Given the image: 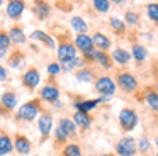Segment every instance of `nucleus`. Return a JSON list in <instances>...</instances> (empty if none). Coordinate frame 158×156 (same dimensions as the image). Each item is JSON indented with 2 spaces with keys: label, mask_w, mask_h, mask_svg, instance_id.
I'll return each mask as SVG.
<instances>
[{
  "label": "nucleus",
  "mask_w": 158,
  "mask_h": 156,
  "mask_svg": "<svg viewBox=\"0 0 158 156\" xmlns=\"http://www.w3.org/2000/svg\"><path fill=\"white\" fill-rule=\"evenodd\" d=\"M5 56H7V51L0 47V60H2V58H5Z\"/></svg>",
  "instance_id": "nucleus-41"
},
{
  "label": "nucleus",
  "mask_w": 158,
  "mask_h": 156,
  "mask_svg": "<svg viewBox=\"0 0 158 156\" xmlns=\"http://www.w3.org/2000/svg\"><path fill=\"white\" fill-rule=\"evenodd\" d=\"M53 138H55L56 142H66V141H68V134H66L61 127L53 129Z\"/></svg>",
  "instance_id": "nucleus-38"
},
{
  "label": "nucleus",
  "mask_w": 158,
  "mask_h": 156,
  "mask_svg": "<svg viewBox=\"0 0 158 156\" xmlns=\"http://www.w3.org/2000/svg\"><path fill=\"white\" fill-rule=\"evenodd\" d=\"M38 131L43 138H48L53 132V117L49 114H39L38 117Z\"/></svg>",
  "instance_id": "nucleus-15"
},
{
  "label": "nucleus",
  "mask_w": 158,
  "mask_h": 156,
  "mask_svg": "<svg viewBox=\"0 0 158 156\" xmlns=\"http://www.w3.org/2000/svg\"><path fill=\"white\" fill-rule=\"evenodd\" d=\"M70 26H72V29L75 31L77 34H87V31H89L87 20L80 15H73L72 19H70Z\"/></svg>",
  "instance_id": "nucleus-27"
},
{
  "label": "nucleus",
  "mask_w": 158,
  "mask_h": 156,
  "mask_svg": "<svg viewBox=\"0 0 158 156\" xmlns=\"http://www.w3.org/2000/svg\"><path fill=\"white\" fill-rule=\"evenodd\" d=\"M24 61H26V54L21 49H14L12 54L7 56V66L12 68V70H19L24 64Z\"/></svg>",
  "instance_id": "nucleus-18"
},
{
  "label": "nucleus",
  "mask_w": 158,
  "mask_h": 156,
  "mask_svg": "<svg viewBox=\"0 0 158 156\" xmlns=\"http://www.w3.org/2000/svg\"><path fill=\"white\" fill-rule=\"evenodd\" d=\"M136 151H138L136 139L131 138V136H126V138L119 139V142L116 144V153L119 156H134Z\"/></svg>",
  "instance_id": "nucleus-7"
},
{
  "label": "nucleus",
  "mask_w": 158,
  "mask_h": 156,
  "mask_svg": "<svg viewBox=\"0 0 158 156\" xmlns=\"http://www.w3.org/2000/svg\"><path fill=\"white\" fill-rule=\"evenodd\" d=\"M94 63H97L99 66H102L104 70H110L112 64H114L110 54H107L106 51H99V49H95V53H94Z\"/></svg>",
  "instance_id": "nucleus-20"
},
{
  "label": "nucleus",
  "mask_w": 158,
  "mask_h": 156,
  "mask_svg": "<svg viewBox=\"0 0 158 156\" xmlns=\"http://www.w3.org/2000/svg\"><path fill=\"white\" fill-rule=\"evenodd\" d=\"M14 149V141L9 134L5 132H0V156H7L12 153Z\"/></svg>",
  "instance_id": "nucleus-26"
},
{
  "label": "nucleus",
  "mask_w": 158,
  "mask_h": 156,
  "mask_svg": "<svg viewBox=\"0 0 158 156\" xmlns=\"http://www.w3.org/2000/svg\"><path fill=\"white\" fill-rule=\"evenodd\" d=\"M39 114H41V102H39V98H34V100H29L19 107L17 119L26 122H32L39 117Z\"/></svg>",
  "instance_id": "nucleus-1"
},
{
  "label": "nucleus",
  "mask_w": 158,
  "mask_h": 156,
  "mask_svg": "<svg viewBox=\"0 0 158 156\" xmlns=\"http://www.w3.org/2000/svg\"><path fill=\"white\" fill-rule=\"evenodd\" d=\"M75 78L80 83H92V81L95 80V71L89 66H83V68H80V70L75 71Z\"/></svg>",
  "instance_id": "nucleus-22"
},
{
  "label": "nucleus",
  "mask_w": 158,
  "mask_h": 156,
  "mask_svg": "<svg viewBox=\"0 0 158 156\" xmlns=\"http://www.w3.org/2000/svg\"><path fill=\"white\" fill-rule=\"evenodd\" d=\"M39 98L48 104H55L60 100V88L56 85H44V87L39 90Z\"/></svg>",
  "instance_id": "nucleus-11"
},
{
  "label": "nucleus",
  "mask_w": 158,
  "mask_h": 156,
  "mask_svg": "<svg viewBox=\"0 0 158 156\" xmlns=\"http://www.w3.org/2000/svg\"><path fill=\"white\" fill-rule=\"evenodd\" d=\"M123 20L126 22V26H138L139 24V14L134 12V10H126Z\"/></svg>",
  "instance_id": "nucleus-33"
},
{
  "label": "nucleus",
  "mask_w": 158,
  "mask_h": 156,
  "mask_svg": "<svg viewBox=\"0 0 158 156\" xmlns=\"http://www.w3.org/2000/svg\"><path fill=\"white\" fill-rule=\"evenodd\" d=\"M73 122L77 124V127H78V129H82V131H87V129L92 125V117H90L87 112L75 110V114H73Z\"/></svg>",
  "instance_id": "nucleus-19"
},
{
  "label": "nucleus",
  "mask_w": 158,
  "mask_h": 156,
  "mask_svg": "<svg viewBox=\"0 0 158 156\" xmlns=\"http://www.w3.org/2000/svg\"><path fill=\"white\" fill-rule=\"evenodd\" d=\"M155 90L158 92V80H156V83H155Z\"/></svg>",
  "instance_id": "nucleus-42"
},
{
  "label": "nucleus",
  "mask_w": 158,
  "mask_h": 156,
  "mask_svg": "<svg viewBox=\"0 0 158 156\" xmlns=\"http://www.w3.org/2000/svg\"><path fill=\"white\" fill-rule=\"evenodd\" d=\"M46 71H48L49 76H58L60 73H61V64H60V61H53V63H49L48 66H46Z\"/></svg>",
  "instance_id": "nucleus-37"
},
{
  "label": "nucleus",
  "mask_w": 158,
  "mask_h": 156,
  "mask_svg": "<svg viewBox=\"0 0 158 156\" xmlns=\"http://www.w3.org/2000/svg\"><path fill=\"white\" fill-rule=\"evenodd\" d=\"M92 43H94V47L99 51H109L110 47H112V39H110L107 34L100 32V31H97V32H94L92 36Z\"/></svg>",
  "instance_id": "nucleus-13"
},
{
  "label": "nucleus",
  "mask_w": 158,
  "mask_h": 156,
  "mask_svg": "<svg viewBox=\"0 0 158 156\" xmlns=\"http://www.w3.org/2000/svg\"><path fill=\"white\" fill-rule=\"evenodd\" d=\"M21 81L27 90L32 92V90H36V88L39 87V83H41V73H39V70L36 66H29L27 70L22 73Z\"/></svg>",
  "instance_id": "nucleus-5"
},
{
  "label": "nucleus",
  "mask_w": 158,
  "mask_h": 156,
  "mask_svg": "<svg viewBox=\"0 0 158 156\" xmlns=\"http://www.w3.org/2000/svg\"><path fill=\"white\" fill-rule=\"evenodd\" d=\"M10 46H12V41H10L9 32H7V31H4V29H0V47L5 49V51H9V49H10Z\"/></svg>",
  "instance_id": "nucleus-36"
},
{
  "label": "nucleus",
  "mask_w": 158,
  "mask_h": 156,
  "mask_svg": "<svg viewBox=\"0 0 158 156\" xmlns=\"http://www.w3.org/2000/svg\"><path fill=\"white\" fill-rule=\"evenodd\" d=\"M144 102L148 104V107L153 112H158V92L153 88H148L146 93H144Z\"/></svg>",
  "instance_id": "nucleus-30"
},
{
  "label": "nucleus",
  "mask_w": 158,
  "mask_h": 156,
  "mask_svg": "<svg viewBox=\"0 0 158 156\" xmlns=\"http://www.w3.org/2000/svg\"><path fill=\"white\" fill-rule=\"evenodd\" d=\"M31 37L32 41H38V43H41L43 46L46 47V49H56V39L51 36V34H48V32H44V31H39V29H36V31H32L31 32Z\"/></svg>",
  "instance_id": "nucleus-10"
},
{
  "label": "nucleus",
  "mask_w": 158,
  "mask_h": 156,
  "mask_svg": "<svg viewBox=\"0 0 158 156\" xmlns=\"http://www.w3.org/2000/svg\"><path fill=\"white\" fill-rule=\"evenodd\" d=\"M31 9H32V14L36 15V19L39 20H48L53 12V7L48 0H34Z\"/></svg>",
  "instance_id": "nucleus-9"
},
{
  "label": "nucleus",
  "mask_w": 158,
  "mask_h": 156,
  "mask_svg": "<svg viewBox=\"0 0 158 156\" xmlns=\"http://www.w3.org/2000/svg\"><path fill=\"white\" fill-rule=\"evenodd\" d=\"M109 2H110V3H116V5H123L126 0H109Z\"/></svg>",
  "instance_id": "nucleus-40"
},
{
  "label": "nucleus",
  "mask_w": 158,
  "mask_h": 156,
  "mask_svg": "<svg viewBox=\"0 0 158 156\" xmlns=\"http://www.w3.org/2000/svg\"><path fill=\"white\" fill-rule=\"evenodd\" d=\"M94 88H95V92L100 95V97H112V95L116 93V90H117V85L110 76L104 75V76L95 78Z\"/></svg>",
  "instance_id": "nucleus-3"
},
{
  "label": "nucleus",
  "mask_w": 158,
  "mask_h": 156,
  "mask_svg": "<svg viewBox=\"0 0 158 156\" xmlns=\"http://www.w3.org/2000/svg\"><path fill=\"white\" fill-rule=\"evenodd\" d=\"M2 5H4V0H0V9H2Z\"/></svg>",
  "instance_id": "nucleus-45"
},
{
  "label": "nucleus",
  "mask_w": 158,
  "mask_h": 156,
  "mask_svg": "<svg viewBox=\"0 0 158 156\" xmlns=\"http://www.w3.org/2000/svg\"><path fill=\"white\" fill-rule=\"evenodd\" d=\"M14 149L19 153L21 156H27V154H31V151H32V144H31V141H29L26 136H22V134H17L14 139Z\"/></svg>",
  "instance_id": "nucleus-14"
},
{
  "label": "nucleus",
  "mask_w": 158,
  "mask_h": 156,
  "mask_svg": "<svg viewBox=\"0 0 158 156\" xmlns=\"http://www.w3.org/2000/svg\"><path fill=\"white\" fill-rule=\"evenodd\" d=\"M92 7L99 14H107L110 10V2L109 0H92Z\"/></svg>",
  "instance_id": "nucleus-31"
},
{
  "label": "nucleus",
  "mask_w": 158,
  "mask_h": 156,
  "mask_svg": "<svg viewBox=\"0 0 158 156\" xmlns=\"http://www.w3.org/2000/svg\"><path fill=\"white\" fill-rule=\"evenodd\" d=\"M100 156H114V154H110V153H106V154H100Z\"/></svg>",
  "instance_id": "nucleus-43"
},
{
  "label": "nucleus",
  "mask_w": 158,
  "mask_h": 156,
  "mask_svg": "<svg viewBox=\"0 0 158 156\" xmlns=\"http://www.w3.org/2000/svg\"><path fill=\"white\" fill-rule=\"evenodd\" d=\"M58 127H61L63 131L68 134V138H73V136H77V131H78V127H77V124L73 122V119H68V117H61L58 121Z\"/></svg>",
  "instance_id": "nucleus-28"
},
{
  "label": "nucleus",
  "mask_w": 158,
  "mask_h": 156,
  "mask_svg": "<svg viewBox=\"0 0 158 156\" xmlns=\"http://www.w3.org/2000/svg\"><path fill=\"white\" fill-rule=\"evenodd\" d=\"M9 80V71L4 64H0V83H4V81Z\"/></svg>",
  "instance_id": "nucleus-39"
},
{
  "label": "nucleus",
  "mask_w": 158,
  "mask_h": 156,
  "mask_svg": "<svg viewBox=\"0 0 158 156\" xmlns=\"http://www.w3.org/2000/svg\"><path fill=\"white\" fill-rule=\"evenodd\" d=\"M119 125L124 132H131L133 129H136L138 122H139V117H138V112L134 109H129V107H124L119 110Z\"/></svg>",
  "instance_id": "nucleus-2"
},
{
  "label": "nucleus",
  "mask_w": 158,
  "mask_h": 156,
  "mask_svg": "<svg viewBox=\"0 0 158 156\" xmlns=\"http://www.w3.org/2000/svg\"><path fill=\"white\" fill-rule=\"evenodd\" d=\"M110 58H112V63L119 64V66H126L131 61V53L124 47H114Z\"/></svg>",
  "instance_id": "nucleus-17"
},
{
  "label": "nucleus",
  "mask_w": 158,
  "mask_h": 156,
  "mask_svg": "<svg viewBox=\"0 0 158 156\" xmlns=\"http://www.w3.org/2000/svg\"><path fill=\"white\" fill-rule=\"evenodd\" d=\"M155 144L158 146V136H156V138H155Z\"/></svg>",
  "instance_id": "nucleus-44"
},
{
  "label": "nucleus",
  "mask_w": 158,
  "mask_h": 156,
  "mask_svg": "<svg viewBox=\"0 0 158 156\" xmlns=\"http://www.w3.org/2000/svg\"><path fill=\"white\" fill-rule=\"evenodd\" d=\"M136 146H138V151L143 153V154L150 153V149H151V142H150V139H148L146 136H143V138L138 139V141H136Z\"/></svg>",
  "instance_id": "nucleus-35"
},
{
  "label": "nucleus",
  "mask_w": 158,
  "mask_h": 156,
  "mask_svg": "<svg viewBox=\"0 0 158 156\" xmlns=\"http://www.w3.org/2000/svg\"><path fill=\"white\" fill-rule=\"evenodd\" d=\"M131 58H134V61H136L138 64L144 63L148 58V49L143 46V44H133V47H131Z\"/></svg>",
  "instance_id": "nucleus-25"
},
{
  "label": "nucleus",
  "mask_w": 158,
  "mask_h": 156,
  "mask_svg": "<svg viewBox=\"0 0 158 156\" xmlns=\"http://www.w3.org/2000/svg\"><path fill=\"white\" fill-rule=\"evenodd\" d=\"M0 105H2L5 110H12V109H15L17 107V95H15L12 90L4 92L2 97H0Z\"/></svg>",
  "instance_id": "nucleus-21"
},
{
  "label": "nucleus",
  "mask_w": 158,
  "mask_h": 156,
  "mask_svg": "<svg viewBox=\"0 0 158 156\" xmlns=\"http://www.w3.org/2000/svg\"><path fill=\"white\" fill-rule=\"evenodd\" d=\"M87 156H97V154H87Z\"/></svg>",
  "instance_id": "nucleus-46"
},
{
  "label": "nucleus",
  "mask_w": 158,
  "mask_h": 156,
  "mask_svg": "<svg viewBox=\"0 0 158 156\" xmlns=\"http://www.w3.org/2000/svg\"><path fill=\"white\" fill-rule=\"evenodd\" d=\"M60 64H61V70L63 71H77V70H80V68L87 66V63L83 61V58H80V56L73 58V60L60 61Z\"/></svg>",
  "instance_id": "nucleus-24"
},
{
  "label": "nucleus",
  "mask_w": 158,
  "mask_h": 156,
  "mask_svg": "<svg viewBox=\"0 0 158 156\" xmlns=\"http://www.w3.org/2000/svg\"><path fill=\"white\" fill-rule=\"evenodd\" d=\"M116 85L123 92H126V93H133V92L138 90V80L133 73H129V71H121V73H117Z\"/></svg>",
  "instance_id": "nucleus-4"
},
{
  "label": "nucleus",
  "mask_w": 158,
  "mask_h": 156,
  "mask_svg": "<svg viewBox=\"0 0 158 156\" xmlns=\"http://www.w3.org/2000/svg\"><path fill=\"white\" fill-rule=\"evenodd\" d=\"M109 27L112 29L114 34H117V36H123L124 32H126V22H124L123 19H119V17H110L109 19Z\"/></svg>",
  "instance_id": "nucleus-29"
},
{
  "label": "nucleus",
  "mask_w": 158,
  "mask_h": 156,
  "mask_svg": "<svg viewBox=\"0 0 158 156\" xmlns=\"http://www.w3.org/2000/svg\"><path fill=\"white\" fill-rule=\"evenodd\" d=\"M99 104H100L99 98H87V100H78V102H75V104H73V107H75V110H80V112H87V114H90V112H92Z\"/></svg>",
  "instance_id": "nucleus-23"
},
{
  "label": "nucleus",
  "mask_w": 158,
  "mask_h": 156,
  "mask_svg": "<svg viewBox=\"0 0 158 156\" xmlns=\"http://www.w3.org/2000/svg\"><path fill=\"white\" fill-rule=\"evenodd\" d=\"M26 0H7V5H5V14H7L9 19L12 20H19L26 12Z\"/></svg>",
  "instance_id": "nucleus-8"
},
{
  "label": "nucleus",
  "mask_w": 158,
  "mask_h": 156,
  "mask_svg": "<svg viewBox=\"0 0 158 156\" xmlns=\"http://www.w3.org/2000/svg\"><path fill=\"white\" fill-rule=\"evenodd\" d=\"M7 32H9V36H10L12 44H17V46H21V44H24L26 41H27L26 31H24V27H22L21 24H14V26H12L10 29L7 31Z\"/></svg>",
  "instance_id": "nucleus-16"
},
{
  "label": "nucleus",
  "mask_w": 158,
  "mask_h": 156,
  "mask_svg": "<svg viewBox=\"0 0 158 156\" xmlns=\"http://www.w3.org/2000/svg\"><path fill=\"white\" fill-rule=\"evenodd\" d=\"M73 44H75L77 51H80L82 54L95 49V47H94V43H92V36H89V34H77L75 39H73Z\"/></svg>",
  "instance_id": "nucleus-12"
},
{
  "label": "nucleus",
  "mask_w": 158,
  "mask_h": 156,
  "mask_svg": "<svg viewBox=\"0 0 158 156\" xmlns=\"http://www.w3.org/2000/svg\"><path fill=\"white\" fill-rule=\"evenodd\" d=\"M156 156H158V151H156Z\"/></svg>",
  "instance_id": "nucleus-47"
},
{
  "label": "nucleus",
  "mask_w": 158,
  "mask_h": 156,
  "mask_svg": "<svg viewBox=\"0 0 158 156\" xmlns=\"http://www.w3.org/2000/svg\"><path fill=\"white\" fill-rule=\"evenodd\" d=\"M63 156H83L82 154V148L75 142H70L63 148Z\"/></svg>",
  "instance_id": "nucleus-32"
},
{
  "label": "nucleus",
  "mask_w": 158,
  "mask_h": 156,
  "mask_svg": "<svg viewBox=\"0 0 158 156\" xmlns=\"http://www.w3.org/2000/svg\"><path fill=\"white\" fill-rule=\"evenodd\" d=\"M77 47L75 44L72 43V41L68 39H63L60 41L58 44H56V56H58L60 61H66V60H73V58H77Z\"/></svg>",
  "instance_id": "nucleus-6"
},
{
  "label": "nucleus",
  "mask_w": 158,
  "mask_h": 156,
  "mask_svg": "<svg viewBox=\"0 0 158 156\" xmlns=\"http://www.w3.org/2000/svg\"><path fill=\"white\" fill-rule=\"evenodd\" d=\"M146 14H148V19L151 22L158 24V3L156 2H151L146 5Z\"/></svg>",
  "instance_id": "nucleus-34"
}]
</instances>
